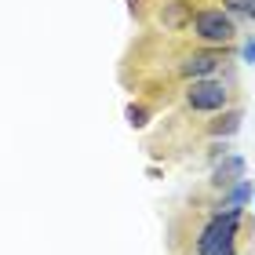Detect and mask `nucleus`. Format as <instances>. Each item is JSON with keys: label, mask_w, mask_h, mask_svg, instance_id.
I'll return each instance as SVG.
<instances>
[{"label": "nucleus", "mask_w": 255, "mask_h": 255, "mask_svg": "<svg viewBox=\"0 0 255 255\" xmlns=\"http://www.w3.org/2000/svg\"><path fill=\"white\" fill-rule=\"evenodd\" d=\"M237 226L241 212H219L197 237V255H237Z\"/></svg>", "instance_id": "nucleus-1"}, {"label": "nucleus", "mask_w": 255, "mask_h": 255, "mask_svg": "<svg viewBox=\"0 0 255 255\" xmlns=\"http://www.w3.org/2000/svg\"><path fill=\"white\" fill-rule=\"evenodd\" d=\"M193 29H197V37H201L204 44H234V37H237L234 18H230L226 11H219V7L197 11L193 15Z\"/></svg>", "instance_id": "nucleus-2"}, {"label": "nucleus", "mask_w": 255, "mask_h": 255, "mask_svg": "<svg viewBox=\"0 0 255 255\" xmlns=\"http://www.w3.org/2000/svg\"><path fill=\"white\" fill-rule=\"evenodd\" d=\"M230 102V91L226 84H219V80H193L190 91H186V106L197 110V113H215L223 110Z\"/></svg>", "instance_id": "nucleus-3"}, {"label": "nucleus", "mask_w": 255, "mask_h": 255, "mask_svg": "<svg viewBox=\"0 0 255 255\" xmlns=\"http://www.w3.org/2000/svg\"><path fill=\"white\" fill-rule=\"evenodd\" d=\"M157 22L171 33L186 29V26H193V4L190 0H164L160 11H157Z\"/></svg>", "instance_id": "nucleus-4"}, {"label": "nucleus", "mask_w": 255, "mask_h": 255, "mask_svg": "<svg viewBox=\"0 0 255 255\" xmlns=\"http://www.w3.org/2000/svg\"><path fill=\"white\" fill-rule=\"evenodd\" d=\"M219 66H223V55H215V51H197V55H190V59L179 66V73L190 77V80H208Z\"/></svg>", "instance_id": "nucleus-5"}, {"label": "nucleus", "mask_w": 255, "mask_h": 255, "mask_svg": "<svg viewBox=\"0 0 255 255\" xmlns=\"http://www.w3.org/2000/svg\"><path fill=\"white\" fill-rule=\"evenodd\" d=\"M245 179V157H226L223 164L215 168V175H212V182L215 186H223V190H230V186H237V182Z\"/></svg>", "instance_id": "nucleus-6"}, {"label": "nucleus", "mask_w": 255, "mask_h": 255, "mask_svg": "<svg viewBox=\"0 0 255 255\" xmlns=\"http://www.w3.org/2000/svg\"><path fill=\"white\" fill-rule=\"evenodd\" d=\"M237 128H241V110H230L212 124V135H234Z\"/></svg>", "instance_id": "nucleus-7"}, {"label": "nucleus", "mask_w": 255, "mask_h": 255, "mask_svg": "<svg viewBox=\"0 0 255 255\" xmlns=\"http://www.w3.org/2000/svg\"><path fill=\"white\" fill-rule=\"evenodd\" d=\"M248 197H252V182H248V179H241L237 186L230 190V197H226V208H230V212H241V204H245Z\"/></svg>", "instance_id": "nucleus-8"}, {"label": "nucleus", "mask_w": 255, "mask_h": 255, "mask_svg": "<svg viewBox=\"0 0 255 255\" xmlns=\"http://www.w3.org/2000/svg\"><path fill=\"white\" fill-rule=\"evenodd\" d=\"M223 7L230 15H241V18H255V0H223Z\"/></svg>", "instance_id": "nucleus-9"}, {"label": "nucleus", "mask_w": 255, "mask_h": 255, "mask_svg": "<svg viewBox=\"0 0 255 255\" xmlns=\"http://www.w3.org/2000/svg\"><path fill=\"white\" fill-rule=\"evenodd\" d=\"M128 124H131V128H142V124H146V110H142V106H128Z\"/></svg>", "instance_id": "nucleus-10"}, {"label": "nucleus", "mask_w": 255, "mask_h": 255, "mask_svg": "<svg viewBox=\"0 0 255 255\" xmlns=\"http://www.w3.org/2000/svg\"><path fill=\"white\" fill-rule=\"evenodd\" d=\"M245 59H248V62H255V40H248V44H245Z\"/></svg>", "instance_id": "nucleus-11"}]
</instances>
